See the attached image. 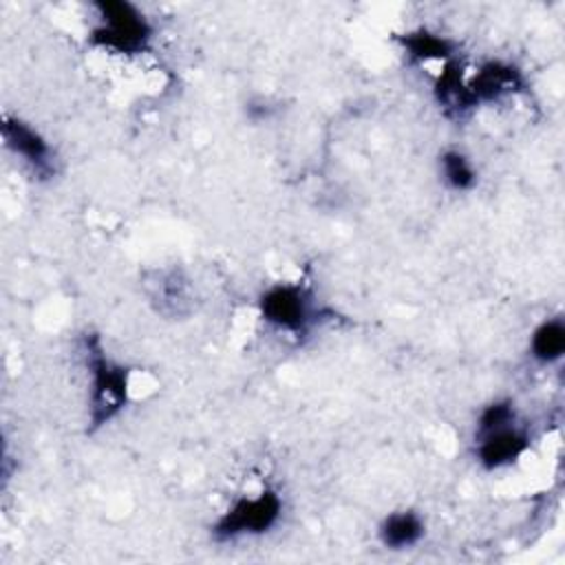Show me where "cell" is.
<instances>
[{
    "label": "cell",
    "mask_w": 565,
    "mask_h": 565,
    "mask_svg": "<svg viewBox=\"0 0 565 565\" xmlns=\"http://www.w3.org/2000/svg\"><path fill=\"white\" fill-rule=\"evenodd\" d=\"M2 139H4V146L15 157H20L38 177H51L55 172L51 146L35 128L24 124L22 119L4 117Z\"/></svg>",
    "instance_id": "5b68a950"
},
{
    "label": "cell",
    "mask_w": 565,
    "mask_h": 565,
    "mask_svg": "<svg viewBox=\"0 0 565 565\" xmlns=\"http://www.w3.org/2000/svg\"><path fill=\"white\" fill-rule=\"evenodd\" d=\"M99 24L90 31V42L117 53H141L152 29L143 13L128 2H97Z\"/></svg>",
    "instance_id": "6da1fadb"
},
{
    "label": "cell",
    "mask_w": 565,
    "mask_h": 565,
    "mask_svg": "<svg viewBox=\"0 0 565 565\" xmlns=\"http://www.w3.org/2000/svg\"><path fill=\"white\" fill-rule=\"evenodd\" d=\"M258 309L263 320L280 331L302 333L311 322V298L300 285L278 282L265 289Z\"/></svg>",
    "instance_id": "277c9868"
},
{
    "label": "cell",
    "mask_w": 565,
    "mask_h": 565,
    "mask_svg": "<svg viewBox=\"0 0 565 565\" xmlns=\"http://www.w3.org/2000/svg\"><path fill=\"white\" fill-rule=\"evenodd\" d=\"M424 536V521L417 512L402 510L388 514L380 525V539L391 550H404L415 545Z\"/></svg>",
    "instance_id": "ba28073f"
},
{
    "label": "cell",
    "mask_w": 565,
    "mask_h": 565,
    "mask_svg": "<svg viewBox=\"0 0 565 565\" xmlns=\"http://www.w3.org/2000/svg\"><path fill=\"white\" fill-rule=\"evenodd\" d=\"M439 166H441L444 181L452 190H470L477 181V172H475L470 159L459 150H446L439 157Z\"/></svg>",
    "instance_id": "8fae6325"
},
{
    "label": "cell",
    "mask_w": 565,
    "mask_h": 565,
    "mask_svg": "<svg viewBox=\"0 0 565 565\" xmlns=\"http://www.w3.org/2000/svg\"><path fill=\"white\" fill-rule=\"evenodd\" d=\"M404 51L413 57V60H419V62H426V60H441V57H448L452 53V44L437 35V33H430L426 29H419V31H413V33H406L399 38Z\"/></svg>",
    "instance_id": "30bf717a"
},
{
    "label": "cell",
    "mask_w": 565,
    "mask_h": 565,
    "mask_svg": "<svg viewBox=\"0 0 565 565\" xmlns=\"http://www.w3.org/2000/svg\"><path fill=\"white\" fill-rule=\"evenodd\" d=\"M527 446H530L527 435L514 424H508L479 435L477 457L483 468L494 470L516 461L527 450Z\"/></svg>",
    "instance_id": "52a82bcc"
},
{
    "label": "cell",
    "mask_w": 565,
    "mask_h": 565,
    "mask_svg": "<svg viewBox=\"0 0 565 565\" xmlns=\"http://www.w3.org/2000/svg\"><path fill=\"white\" fill-rule=\"evenodd\" d=\"M530 351H532V358L543 362V364L558 360L565 351V327H563V322L554 318V320H545L543 324H539L532 333Z\"/></svg>",
    "instance_id": "9c48e42d"
},
{
    "label": "cell",
    "mask_w": 565,
    "mask_h": 565,
    "mask_svg": "<svg viewBox=\"0 0 565 565\" xmlns=\"http://www.w3.org/2000/svg\"><path fill=\"white\" fill-rule=\"evenodd\" d=\"M86 349H88V369L93 377L90 422L93 426H102L108 419H113L126 404L128 371L115 364L113 360H108L95 338L90 342L86 340Z\"/></svg>",
    "instance_id": "7a4b0ae2"
},
{
    "label": "cell",
    "mask_w": 565,
    "mask_h": 565,
    "mask_svg": "<svg viewBox=\"0 0 565 565\" xmlns=\"http://www.w3.org/2000/svg\"><path fill=\"white\" fill-rule=\"evenodd\" d=\"M282 501L274 490H263L256 497H241L227 512L221 514L212 527V534L218 541L236 539L243 534H263L278 523Z\"/></svg>",
    "instance_id": "3957f363"
},
{
    "label": "cell",
    "mask_w": 565,
    "mask_h": 565,
    "mask_svg": "<svg viewBox=\"0 0 565 565\" xmlns=\"http://www.w3.org/2000/svg\"><path fill=\"white\" fill-rule=\"evenodd\" d=\"M514 424V406L512 402H494L490 406H486L479 415V426H477V435L501 428Z\"/></svg>",
    "instance_id": "7c38bea8"
},
{
    "label": "cell",
    "mask_w": 565,
    "mask_h": 565,
    "mask_svg": "<svg viewBox=\"0 0 565 565\" xmlns=\"http://www.w3.org/2000/svg\"><path fill=\"white\" fill-rule=\"evenodd\" d=\"M523 86V77L519 68L503 62H488L483 64L477 75L466 82V93L472 106L481 102H494L505 95H512Z\"/></svg>",
    "instance_id": "8992f818"
}]
</instances>
